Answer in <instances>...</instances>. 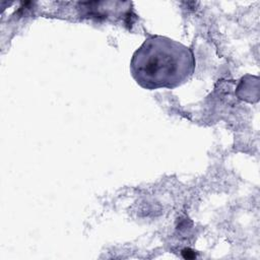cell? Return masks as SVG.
Segmentation results:
<instances>
[{"label": "cell", "mask_w": 260, "mask_h": 260, "mask_svg": "<svg viewBox=\"0 0 260 260\" xmlns=\"http://www.w3.org/2000/svg\"><path fill=\"white\" fill-rule=\"evenodd\" d=\"M195 70L193 52L164 36H150L134 52L130 72L145 89L176 88L187 82Z\"/></svg>", "instance_id": "obj_1"}]
</instances>
